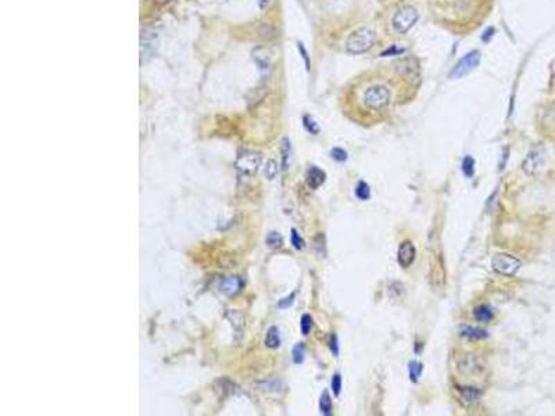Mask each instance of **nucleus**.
Returning a JSON list of instances; mask_svg holds the SVG:
<instances>
[{
    "instance_id": "obj_1",
    "label": "nucleus",
    "mask_w": 555,
    "mask_h": 416,
    "mask_svg": "<svg viewBox=\"0 0 555 416\" xmlns=\"http://www.w3.org/2000/svg\"><path fill=\"white\" fill-rule=\"evenodd\" d=\"M377 40V35L373 29L363 27L349 35L346 40V50L350 54H363L367 53L370 49L375 46Z\"/></svg>"
},
{
    "instance_id": "obj_2",
    "label": "nucleus",
    "mask_w": 555,
    "mask_h": 416,
    "mask_svg": "<svg viewBox=\"0 0 555 416\" xmlns=\"http://www.w3.org/2000/svg\"><path fill=\"white\" fill-rule=\"evenodd\" d=\"M418 18H419V14L416 11L415 7L407 4V6L400 7L394 13L393 18H391V25H393V29L397 33L404 35L415 25Z\"/></svg>"
},
{
    "instance_id": "obj_3",
    "label": "nucleus",
    "mask_w": 555,
    "mask_h": 416,
    "mask_svg": "<svg viewBox=\"0 0 555 416\" xmlns=\"http://www.w3.org/2000/svg\"><path fill=\"white\" fill-rule=\"evenodd\" d=\"M390 103V90L384 85H373L364 93V104L372 110L384 108Z\"/></svg>"
},
{
    "instance_id": "obj_4",
    "label": "nucleus",
    "mask_w": 555,
    "mask_h": 416,
    "mask_svg": "<svg viewBox=\"0 0 555 416\" xmlns=\"http://www.w3.org/2000/svg\"><path fill=\"white\" fill-rule=\"evenodd\" d=\"M521 265L522 262L514 255H509V254H497L491 259V268L504 276H514L516 272L521 269Z\"/></svg>"
},
{
    "instance_id": "obj_5",
    "label": "nucleus",
    "mask_w": 555,
    "mask_h": 416,
    "mask_svg": "<svg viewBox=\"0 0 555 416\" xmlns=\"http://www.w3.org/2000/svg\"><path fill=\"white\" fill-rule=\"evenodd\" d=\"M546 149L543 146H536L533 147L530 152L528 153V156L525 157L522 163V169L523 172L529 175V176H533L536 173H539L542 169L544 164H546Z\"/></svg>"
},
{
    "instance_id": "obj_6",
    "label": "nucleus",
    "mask_w": 555,
    "mask_h": 416,
    "mask_svg": "<svg viewBox=\"0 0 555 416\" xmlns=\"http://www.w3.org/2000/svg\"><path fill=\"white\" fill-rule=\"evenodd\" d=\"M480 53L477 50H472L470 53H468L466 56H463L462 59L460 60L456 64V67L451 70L450 73V78L451 80H460L463 78L465 75H468L469 73H472L476 67L479 66L480 63Z\"/></svg>"
},
{
    "instance_id": "obj_7",
    "label": "nucleus",
    "mask_w": 555,
    "mask_h": 416,
    "mask_svg": "<svg viewBox=\"0 0 555 416\" xmlns=\"http://www.w3.org/2000/svg\"><path fill=\"white\" fill-rule=\"evenodd\" d=\"M261 163H263V156L260 153L245 152L239 156L235 166H236L239 171H242L243 173L254 175L260 169Z\"/></svg>"
},
{
    "instance_id": "obj_8",
    "label": "nucleus",
    "mask_w": 555,
    "mask_h": 416,
    "mask_svg": "<svg viewBox=\"0 0 555 416\" xmlns=\"http://www.w3.org/2000/svg\"><path fill=\"white\" fill-rule=\"evenodd\" d=\"M251 57L254 60V63L257 64L261 74H267L271 70V52L268 49L261 46L256 47L251 52Z\"/></svg>"
},
{
    "instance_id": "obj_9",
    "label": "nucleus",
    "mask_w": 555,
    "mask_h": 416,
    "mask_svg": "<svg viewBox=\"0 0 555 416\" xmlns=\"http://www.w3.org/2000/svg\"><path fill=\"white\" fill-rule=\"evenodd\" d=\"M415 255H416V250L411 242H404V243H401V246L398 247L397 259H398V264L401 265L403 268H408V266H411L412 262L415 261Z\"/></svg>"
},
{
    "instance_id": "obj_10",
    "label": "nucleus",
    "mask_w": 555,
    "mask_h": 416,
    "mask_svg": "<svg viewBox=\"0 0 555 416\" xmlns=\"http://www.w3.org/2000/svg\"><path fill=\"white\" fill-rule=\"evenodd\" d=\"M397 71L400 73L401 77H404L407 81L414 82V80L419 78V67L416 64V61L414 59H404L398 67H397Z\"/></svg>"
},
{
    "instance_id": "obj_11",
    "label": "nucleus",
    "mask_w": 555,
    "mask_h": 416,
    "mask_svg": "<svg viewBox=\"0 0 555 416\" xmlns=\"http://www.w3.org/2000/svg\"><path fill=\"white\" fill-rule=\"evenodd\" d=\"M326 179V173H325L321 168L318 166H310L308 171L305 173V182L307 185L310 186L311 189H318L319 186L322 185Z\"/></svg>"
},
{
    "instance_id": "obj_12",
    "label": "nucleus",
    "mask_w": 555,
    "mask_h": 416,
    "mask_svg": "<svg viewBox=\"0 0 555 416\" xmlns=\"http://www.w3.org/2000/svg\"><path fill=\"white\" fill-rule=\"evenodd\" d=\"M242 287H243V280L238 276L225 277L224 280L221 282V284H219L221 291H224L225 294H228V296L239 293V291L242 290Z\"/></svg>"
},
{
    "instance_id": "obj_13",
    "label": "nucleus",
    "mask_w": 555,
    "mask_h": 416,
    "mask_svg": "<svg viewBox=\"0 0 555 416\" xmlns=\"http://www.w3.org/2000/svg\"><path fill=\"white\" fill-rule=\"evenodd\" d=\"M461 333H462V336L465 337V338L472 340V341L483 340V338H486V337L489 336L487 332L483 331V329H480V328H475V326H465Z\"/></svg>"
},
{
    "instance_id": "obj_14",
    "label": "nucleus",
    "mask_w": 555,
    "mask_h": 416,
    "mask_svg": "<svg viewBox=\"0 0 555 416\" xmlns=\"http://www.w3.org/2000/svg\"><path fill=\"white\" fill-rule=\"evenodd\" d=\"M257 386L261 390H264V391L278 393V391H280V390L283 389L284 383L282 382V380H280V379L272 377V379H267V380H263V382H260V383H257Z\"/></svg>"
},
{
    "instance_id": "obj_15",
    "label": "nucleus",
    "mask_w": 555,
    "mask_h": 416,
    "mask_svg": "<svg viewBox=\"0 0 555 416\" xmlns=\"http://www.w3.org/2000/svg\"><path fill=\"white\" fill-rule=\"evenodd\" d=\"M460 391V396L465 404H473L477 401V398L480 397V391L479 390L473 389V387H458Z\"/></svg>"
},
{
    "instance_id": "obj_16",
    "label": "nucleus",
    "mask_w": 555,
    "mask_h": 416,
    "mask_svg": "<svg viewBox=\"0 0 555 416\" xmlns=\"http://www.w3.org/2000/svg\"><path fill=\"white\" fill-rule=\"evenodd\" d=\"M280 154H282V169L287 171V168L290 166V159H291V146L290 140L287 138H284L282 140V145H280Z\"/></svg>"
},
{
    "instance_id": "obj_17",
    "label": "nucleus",
    "mask_w": 555,
    "mask_h": 416,
    "mask_svg": "<svg viewBox=\"0 0 555 416\" xmlns=\"http://www.w3.org/2000/svg\"><path fill=\"white\" fill-rule=\"evenodd\" d=\"M265 345L268 348H278L280 345V334H279V329H278L277 326H271L268 329V332H267Z\"/></svg>"
},
{
    "instance_id": "obj_18",
    "label": "nucleus",
    "mask_w": 555,
    "mask_h": 416,
    "mask_svg": "<svg viewBox=\"0 0 555 416\" xmlns=\"http://www.w3.org/2000/svg\"><path fill=\"white\" fill-rule=\"evenodd\" d=\"M473 317L479 322H489L493 318V311L487 305H479L473 310Z\"/></svg>"
},
{
    "instance_id": "obj_19",
    "label": "nucleus",
    "mask_w": 555,
    "mask_h": 416,
    "mask_svg": "<svg viewBox=\"0 0 555 416\" xmlns=\"http://www.w3.org/2000/svg\"><path fill=\"white\" fill-rule=\"evenodd\" d=\"M332 400H331V396H329V393L328 391H324L322 393V396H321V400H319V410H321V414L322 415H332Z\"/></svg>"
},
{
    "instance_id": "obj_20",
    "label": "nucleus",
    "mask_w": 555,
    "mask_h": 416,
    "mask_svg": "<svg viewBox=\"0 0 555 416\" xmlns=\"http://www.w3.org/2000/svg\"><path fill=\"white\" fill-rule=\"evenodd\" d=\"M462 172L466 178H472L475 175V160L472 159L470 156H466L462 160Z\"/></svg>"
},
{
    "instance_id": "obj_21",
    "label": "nucleus",
    "mask_w": 555,
    "mask_h": 416,
    "mask_svg": "<svg viewBox=\"0 0 555 416\" xmlns=\"http://www.w3.org/2000/svg\"><path fill=\"white\" fill-rule=\"evenodd\" d=\"M278 172H279V168H278L277 161H275V160H270V161H267V166H265L264 168L265 178L268 179V180H274V179L277 178Z\"/></svg>"
},
{
    "instance_id": "obj_22",
    "label": "nucleus",
    "mask_w": 555,
    "mask_h": 416,
    "mask_svg": "<svg viewBox=\"0 0 555 416\" xmlns=\"http://www.w3.org/2000/svg\"><path fill=\"white\" fill-rule=\"evenodd\" d=\"M303 125H304L305 131L310 132L311 135H318L319 133V125L315 119L312 118L311 115H304L303 117Z\"/></svg>"
},
{
    "instance_id": "obj_23",
    "label": "nucleus",
    "mask_w": 555,
    "mask_h": 416,
    "mask_svg": "<svg viewBox=\"0 0 555 416\" xmlns=\"http://www.w3.org/2000/svg\"><path fill=\"white\" fill-rule=\"evenodd\" d=\"M410 379L411 382H414V383H416L418 380H419V377H421V375H422V370H423V365L421 362H416V361H414V362L410 363Z\"/></svg>"
},
{
    "instance_id": "obj_24",
    "label": "nucleus",
    "mask_w": 555,
    "mask_h": 416,
    "mask_svg": "<svg viewBox=\"0 0 555 416\" xmlns=\"http://www.w3.org/2000/svg\"><path fill=\"white\" fill-rule=\"evenodd\" d=\"M356 196H357L360 200H363V201H365V200H368V198L370 197V186L367 185L364 180L358 182L357 187H356Z\"/></svg>"
},
{
    "instance_id": "obj_25",
    "label": "nucleus",
    "mask_w": 555,
    "mask_h": 416,
    "mask_svg": "<svg viewBox=\"0 0 555 416\" xmlns=\"http://www.w3.org/2000/svg\"><path fill=\"white\" fill-rule=\"evenodd\" d=\"M304 355H305L304 345H303V344H297V345H294V348H293V351H291L293 362L296 363V365L303 363V361H304Z\"/></svg>"
},
{
    "instance_id": "obj_26",
    "label": "nucleus",
    "mask_w": 555,
    "mask_h": 416,
    "mask_svg": "<svg viewBox=\"0 0 555 416\" xmlns=\"http://www.w3.org/2000/svg\"><path fill=\"white\" fill-rule=\"evenodd\" d=\"M265 242H267L268 247H271V249H279V247L282 246V236H280L278 232H270L268 236H267V239H265Z\"/></svg>"
},
{
    "instance_id": "obj_27",
    "label": "nucleus",
    "mask_w": 555,
    "mask_h": 416,
    "mask_svg": "<svg viewBox=\"0 0 555 416\" xmlns=\"http://www.w3.org/2000/svg\"><path fill=\"white\" fill-rule=\"evenodd\" d=\"M290 242H291V246L296 249V250H303L304 249V240H303V238L298 235V232L296 231V229H291V233H290Z\"/></svg>"
},
{
    "instance_id": "obj_28",
    "label": "nucleus",
    "mask_w": 555,
    "mask_h": 416,
    "mask_svg": "<svg viewBox=\"0 0 555 416\" xmlns=\"http://www.w3.org/2000/svg\"><path fill=\"white\" fill-rule=\"evenodd\" d=\"M331 157L337 163H344L349 156H347V152L342 147H333L331 150Z\"/></svg>"
},
{
    "instance_id": "obj_29",
    "label": "nucleus",
    "mask_w": 555,
    "mask_h": 416,
    "mask_svg": "<svg viewBox=\"0 0 555 416\" xmlns=\"http://www.w3.org/2000/svg\"><path fill=\"white\" fill-rule=\"evenodd\" d=\"M300 328H301V333H303L304 336H307V334L311 332V328H312V318H311L308 314H304V315L301 317Z\"/></svg>"
},
{
    "instance_id": "obj_30",
    "label": "nucleus",
    "mask_w": 555,
    "mask_h": 416,
    "mask_svg": "<svg viewBox=\"0 0 555 416\" xmlns=\"http://www.w3.org/2000/svg\"><path fill=\"white\" fill-rule=\"evenodd\" d=\"M297 49H298V53H300V56H301V59L304 60L305 70L310 71L311 60H310V56H308V52H307V49H305L304 45H303L301 42H297Z\"/></svg>"
},
{
    "instance_id": "obj_31",
    "label": "nucleus",
    "mask_w": 555,
    "mask_h": 416,
    "mask_svg": "<svg viewBox=\"0 0 555 416\" xmlns=\"http://www.w3.org/2000/svg\"><path fill=\"white\" fill-rule=\"evenodd\" d=\"M332 391L336 397L340 396V391H342V377L339 373L333 375L332 377Z\"/></svg>"
},
{
    "instance_id": "obj_32",
    "label": "nucleus",
    "mask_w": 555,
    "mask_h": 416,
    "mask_svg": "<svg viewBox=\"0 0 555 416\" xmlns=\"http://www.w3.org/2000/svg\"><path fill=\"white\" fill-rule=\"evenodd\" d=\"M329 348H331L332 354L337 355L339 354V345H337V337L335 334H331L329 337Z\"/></svg>"
},
{
    "instance_id": "obj_33",
    "label": "nucleus",
    "mask_w": 555,
    "mask_h": 416,
    "mask_svg": "<svg viewBox=\"0 0 555 416\" xmlns=\"http://www.w3.org/2000/svg\"><path fill=\"white\" fill-rule=\"evenodd\" d=\"M293 298H294V294H291V296H289L287 298L282 300V301L279 303V307H280V308H287L289 305L293 304Z\"/></svg>"
},
{
    "instance_id": "obj_34",
    "label": "nucleus",
    "mask_w": 555,
    "mask_h": 416,
    "mask_svg": "<svg viewBox=\"0 0 555 416\" xmlns=\"http://www.w3.org/2000/svg\"><path fill=\"white\" fill-rule=\"evenodd\" d=\"M400 53H403V50H401V49H396V47L393 46V47H389L387 50H384L383 53H382V56H383V57H387V56H390V54H400Z\"/></svg>"
},
{
    "instance_id": "obj_35",
    "label": "nucleus",
    "mask_w": 555,
    "mask_h": 416,
    "mask_svg": "<svg viewBox=\"0 0 555 416\" xmlns=\"http://www.w3.org/2000/svg\"><path fill=\"white\" fill-rule=\"evenodd\" d=\"M493 35H494V28H489V29L484 32V35L482 36V40L483 42H489V38L490 36L493 38Z\"/></svg>"
},
{
    "instance_id": "obj_36",
    "label": "nucleus",
    "mask_w": 555,
    "mask_h": 416,
    "mask_svg": "<svg viewBox=\"0 0 555 416\" xmlns=\"http://www.w3.org/2000/svg\"><path fill=\"white\" fill-rule=\"evenodd\" d=\"M271 3V0H258V4H260V7L261 8H265V7L268 6Z\"/></svg>"
},
{
    "instance_id": "obj_37",
    "label": "nucleus",
    "mask_w": 555,
    "mask_h": 416,
    "mask_svg": "<svg viewBox=\"0 0 555 416\" xmlns=\"http://www.w3.org/2000/svg\"><path fill=\"white\" fill-rule=\"evenodd\" d=\"M170 0H156V3L157 4H166V3H168Z\"/></svg>"
}]
</instances>
